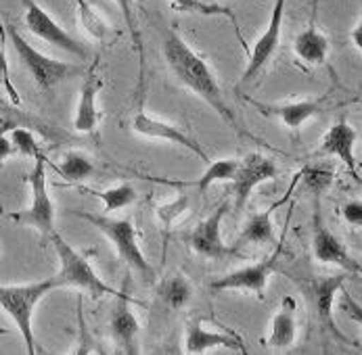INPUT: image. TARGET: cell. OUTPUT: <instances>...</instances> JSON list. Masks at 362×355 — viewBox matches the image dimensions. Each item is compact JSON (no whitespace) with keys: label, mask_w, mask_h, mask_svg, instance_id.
<instances>
[{"label":"cell","mask_w":362,"mask_h":355,"mask_svg":"<svg viewBox=\"0 0 362 355\" xmlns=\"http://www.w3.org/2000/svg\"><path fill=\"white\" fill-rule=\"evenodd\" d=\"M163 59L172 71V76L189 90L193 92L197 99L206 102L211 111L218 113V117L237 134L247 136V138H256L252 136L247 130L241 128L237 115L230 111L228 102L224 101V92L220 88V82L216 78V73L211 71L209 63L197 51L191 49V44L174 30H165L163 34Z\"/></svg>","instance_id":"obj_1"},{"label":"cell","mask_w":362,"mask_h":355,"mask_svg":"<svg viewBox=\"0 0 362 355\" xmlns=\"http://www.w3.org/2000/svg\"><path fill=\"white\" fill-rule=\"evenodd\" d=\"M76 217L86 219L88 224H93L105 239L115 247L117 257L122 259L124 265H128L130 270H134L143 282L153 284L156 282V270L151 265V261L147 259V255L143 253L141 245H139V230L134 226V222L130 217H109V215H99V213H88L82 209L71 211Z\"/></svg>","instance_id":"obj_2"},{"label":"cell","mask_w":362,"mask_h":355,"mask_svg":"<svg viewBox=\"0 0 362 355\" xmlns=\"http://www.w3.org/2000/svg\"><path fill=\"white\" fill-rule=\"evenodd\" d=\"M57 289H63L57 276L30 284H0V307L15 322L28 355H36L38 351L34 337V309Z\"/></svg>","instance_id":"obj_3"},{"label":"cell","mask_w":362,"mask_h":355,"mask_svg":"<svg viewBox=\"0 0 362 355\" xmlns=\"http://www.w3.org/2000/svg\"><path fill=\"white\" fill-rule=\"evenodd\" d=\"M6 38L11 40L13 49L17 52L21 65L25 67V71L30 73V78L34 80V84L42 90V92H51L57 86H61L63 82L78 78L84 73V69L80 65L61 61V59H52L49 54L40 52L34 44H30L15 25H4Z\"/></svg>","instance_id":"obj_4"},{"label":"cell","mask_w":362,"mask_h":355,"mask_svg":"<svg viewBox=\"0 0 362 355\" xmlns=\"http://www.w3.org/2000/svg\"><path fill=\"white\" fill-rule=\"evenodd\" d=\"M49 241L54 247V253H57V259H59V265H61L59 274H57V280L61 282V287H74L78 291L88 293L93 299H101L105 295H113L115 299L122 297L119 291L109 287L103 278L97 274V270L93 267L88 257L78 253L59 232H54Z\"/></svg>","instance_id":"obj_5"},{"label":"cell","mask_w":362,"mask_h":355,"mask_svg":"<svg viewBox=\"0 0 362 355\" xmlns=\"http://www.w3.org/2000/svg\"><path fill=\"white\" fill-rule=\"evenodd\" d=\"M28 184H30V195L32 201L25 209L21 211H13L8 213V217L19 224V226H30L34 230L40 232V236L45 241H49L54 230V201L51 199L49 193V182H47V157H38L34 159V167L28 176Z\"/></svg>","instance_id":"obj_6"},{"label":"cell","mask_w":362,"mask_h":355,"mask_svg":"<svg viewBox=\"0 0 362 355\" xmlns=\"http://www.w3.org/2000/svg\"><path fill=\"white\" fill-rule=\"evenodd\" d=\"M21 4H23V23L30 34L76 59L88 56L86 47L78 38H74L38 0H21Z\"/></svg>","instance_id":"obj_7"},{"label":"cell","mask_w":362,"mask_h":355,"mask_svg":"<svg viewBox=\"0 0 362 355\" xmlns=\"http://www.w3.org/2000/svg\"><path fill=\"white\" fill-rule=\"evenodd\" d=\"M279 255H281V245L276 247V251L268 255L266 259L237 267L220 278H214L209 282V289L214 293H224V291H239V293H252L259 299H264L266 287L270 276L276 272V263H279Z\"/></svg>","instance_id":"obj_8"},{"label":"cell","mask_w":362,"mask_h":355,"mask_svg":"<svg viewBox=\"0 0 362 355\" xmlns=\"http://www.w3.org/2000/svg\"><path fill=\"white\" fill-rule=\"evenodd\" d=\"M279 176V165L274 159L262 155V152H250L243 159H239L237 172L230 180V195H233V207L235 211H243L250 201L252 193L259 184L272 180Z\"/></svg>","instance_id":"obj_9"},{"label":"cell","mask_w":362,"mask_h":355,"mask_svg":"<svg viewBox=\"0 0 362 355\" xmlns=\"http://www.w3.org/2000/svg\"><path fill=\"white\" fill-rule=\"evenodd\" d=\"M130 130L141 136V138H149V140H163V143H172L176 147H182L193 155H197L202 161H211L207 151L199 145L197 138H193L189 132H185L182 128H178L172 121H165L161 117L151 115L149 111H145L143 107L132 115L130 119Z\"/></svg>","instance_id":"obj_10"},{"label":"cell","mask_w":362,"mask_h":355,"mask_svg":"<svg viewBox=\"0 0 362 355\" xmlns=\"http://www.w3.org/2000/svg\"><path fill=\"white\" fill-rule=\"evenodd\" d=\"M312 255L322 265H335L352 276L361 274V261H356L346 245L322 224L320 217V205L318 199H314V224H312Z\"/></svg>","instance_id":"obj_11"},{"label":"cell","mask_w":362,"mask_h":355,"mask_svg":"<svg viewBox=\"0 0 362 355\" xmlns=\"http://www.w3.org/2000/svg\"><path fill=\"white\" fill-rule=\"evenodd\" d=\"M243 99H245V102H250L259 115L270 117V119H279L285 128H289L293 132H300L306 121L322 115L329 109V95L293 102H262L252 99V97H243Z\"/></svg>","instance_id":"obj_12"},{"label":"cell","mask_w":362,"mask_h":355,"mask_svg":"<svg viewBox=\"0 0 362 355\" xmlns=\"http://www.w3.org/2000/svg\"><path fill=\"white\" fill-rule=\"evenodd\" d=\"M230 209V203L224 201L220 203L206 219H202L193 230L191 234H187V245L199 255V257H206V259H224L228 255L235 253V249L230 245L224 243L222 239V222L226 217Z\"/></svg>","instance_id":"obj_13"},{"label":"cell","mask_w":362,"mask_h":355,"mask_svg":"<svg viewBox=\"0 0 362 355\" xmlns=\"http://www.w3.org/2000/svg\"><path fill=\"white\" fill-rule=\"evenodd\" d=\"M285 4L287 0H274L270 19L264 28V32L259 34L250 51V59H247V67L243 71L241 82H254L262 73V69L270 63V59L274 56V52L279 51L281 44V36H283V21H285Z\"/></svg>","instance_id":"obj_14"},{"label":"cell","mask_w":362,"mask_h":355,"mask_svg":"<svg viewBox=\"0 0 362 355\" xmlns=\"http://www.w3.org/2000/svg\"><path fill=\"white\" fill-rule=\"evenodd\" d=\"M356 140H358V132L356 128L346 119L339 117L322 136L316 155L318 157H335L337 161H341L348 172L352 174V178L361 184V163L356 159Z\"/></svg>","instance_id":"obj_15"},{"label":"cell","mask_w":362,"mask_h":355,"mask_svg":"<svg viewBox=\"0 0 362 355\" xmlns=\"http://www.w3.org/2000/svg\"><path fill=\"white\" fill-rule=\"evenodd\" d=\"M182 345H185V354L187 355H204L209 349H218V347L245 354L243 339H239L235 332H220V330L209 328L206 318L199 313H193L187 320Z\"/></svg>","instance_id":"obj_16"},{"label":"cell","mask_w":362,"mask_h":355,"mask_svg":"<svg viewBox=\"0 0 362 355\" xmlns=\"http://www.w3.org/2000/svg\"><path fill=\"white\" fill-rule=\"evenodd\" d=\"M99 63L95 61L90 69L84 73L82 84H80V95L76 104V115H74V130L80 134H97L99 121H101V111H99V92L103 88V80L97 71Z\"/></svg>","instance_id":"obj_17"},{"label":"cell","mask_w":362,"mask_h":355,"mask_svg":"<svg viewBox=\"0 0 362 355\" xmlns=\"http://www.w3.org/2000/svg\"><path fill=\"white\" fill-rule=\"evenodd\" d=\"M352 274L341 272V274H331V276H318L312 280V299H314V309L318 313L320 326L331 332L339 341H348L346 335L337 328L335 315H333V303L339 295V291L346 287Z\"/></svg>","instance_id":"obj_18"},{"label":"cell","mask_w":362,"mask_h":355,"mask_svg":"<svg viewBox=\"0 0 362 355\" xmlns=\"http://www.w3.org/2000/svg\"><path fill=\"white\" fill-rule=\"evenodd\" d=\"M128 303H134V299L128 295L117 297L109 315V328L124 355H141V345H139L141 322Z\"/></svg>","instance_id":"obj_19"},{"label":"cell","mask_w":362,"mask_h":355,"mask_svg":"<svg viewBox=\"0 0 362 355\" xmlns=\"http://www.w3.org/2000/svg\"><path fill=\"white\" fill-rule=\"evenodd\" d=\"M296 337H298V303L293 297H285L270 322L266 343L272 349H287L296 343Z\"/></svg>","instance_id":"obj_20"},{"label":"cell","mask_w":362,"mask_h":355,"mask_svg":"<svg viewBox=\"0 0 362 355\" xmlns=\"http://www.w3.org/2000/svg\"><path fill=\"white\" fill-rule=\"evenodd\" d=\"M285 201H287V197L281 199V201H276V203H272L270 207H266L264 211L254 213V215L245 222L241 234L237 236V241H235L230 247L237 251L239 247H245V245H270V243H274V224H272V215H274V211L285 203Z\"/></svg>","instance_id":"obj_21"},{"label":"cell","mask_w":362,"mask_h":355,"mask_svg":"<svg viewBox=\"0 0 362 355\" xmlns=\"http://www.w3.org/2000/svg\"><path fill=\"white\" fill-rule=\"evenodd\" d=\"M293 52L306 65H325L329 56V38L316 28V23H310L296 36Z\"/></svg>","instance_id":"obj_22"},{"label":"cell","mask_w":362,"mask_h":355,"mask_svg":"<svg viewBox=\"0 0 362 355\" xmlns=\"http://www.w3.org/2000/svg\"><path fill=\"white\" fill-rule=\"evenodd\" d=\"M157 293L170 309H185L193 299V284L182 272H172L159 282Z\"/></svg>","instance_id":"obj_23"},{"label":"cell","mask_w":362,"mask_h":355,"mask_svg":"<svg viewBox=\"0 0 362 355\" xmlns=\"http://www.w3.org/2000/svg\"><path fill=\"white\" fill-rule=\"evenodd\" d=\"M170 4H172V11H176V13H193V15H204V17H226L233 23L237 38L243 42L241 30H239V21H237L235 13L228 6L216 4V2H204V0H170Z\"/></svg>","instance_id":"obj_24"},{"label":"cell","mask_w":362,"mask_h":355,"mask_svg":"<svg viewBox=\"0 0 362 355\" xmlns=\"http://www.w3.org/2000/svg\"><path fill=\"white\" fill-rule=\"evenodd\" d=\"M237 165H239V159H216V161H209L207 169L197 180H191V182H185V184L197 188L199 193H207L214 184L230 182L235 172H237Z\"/></svg>","instance_id":"obj_25"},{"label":"cell","mask_w":362,"mask_h":355,"mask_svg":"<svg viewBox=\"0 0 362 355\" xmlns=\"http://www.w3.org/2000/svg\"><path fill=\"white\" fill-rule=\"evenodd\" d=\"M57 172H59V176L63 180L78 184V182L88 180L95 174V163L86 152L67 151L61 157V161L57 165Z\"/></svg>","instance_id":"obj_26"},{"label":"cell","mask_w":362,"mask_h":355,"mask_svg":"<svg viewBox=\"0 0 362 355\" xmlns=\"http://www.w3.org/2000/svg\"><path fill=\"white\" fill-rule=\"evenodd\" d=\"M88 195L97 197L101 203H103L105 215L113 213V211H119V209H126L136 201V191L132 184L128 182H122V184H115L111 188H103V191H95V188H86Z\"/></svg>","instance_id":"obj_27"},{"label":"cell","mask_w":362,"mask_h":355,"mask_svg":"<svg viewBox=\"0 0 362 355\" xmlns=\"http://www.w3.org/2000/svg\"><path fill=\"white\" fill-rule=\"evenodd\" d=\"M76 8H78L80 25L86 32V36H90L93 40H105L109 36L111 28H109L107 19L88 0H76Z\"/></svg>","instance_id":"obj_28"},{"label":"cell","mask_w":362,"mask_h":355,"mask_svg":"<svg viewBox=\"0 0 362 355\" xmlns=\"http://www.w3.org/2000/svg\"><path fill=\"white\" fill-rule=\"evenodd\" d=\"M189 209H191V199H189V195H185V193H180V195H176L174 199H170V201H165V203H157L156 207H153L157 222L161 224V230H163L165 236L172 232V226H174Z\"/></svg>","instance_id":"obj_29"},{"label":"cell","mask_w":362,"mask_h":355,"mask_svg":"<svg viewBox=\"0 0 362 355\" xmlns=\"http://www.w3.org/2000/svg\"><path fill=\"white\" fill-rule=\"evenodd\" d=\"M298 178L302 180L304 188L314 195V199H320V195H325L333 182V169L325 165H308L298 174Z\"/></svg>","instance_id":"obj_30"},{"label":"cell","mask_w":362,"mask_h":355,"mask_svg":"<svg viewBox=\"0 0 362 355\" xmlns=\"http://www.w3.org/2000/svg\"><path fill=\"white\" fill-rule=\"evenodd\" d=\"M117 6H119V13L124 17V23H126V30L130 34V40H132V47L141 59V69L145 67V47H143V36H141V30L136 25V17H134V4L132 0H113Z\"/></svg>","instance_id":"obj_31"},{"label":"cell","mask_w":362,"mask_h":355,"mask_svg":"<svg viewBox=\"0 0 362 355\" xmlns=\"http://www.w3.org/2000/svg\"><path fill=\"white\" fill-rule=\"evenodd\" d=\"M8 140H11L15 152L23 155V157H28V159H38V157L45 155L42 149H40V145H38V138H36L34 132L28 130V128L17 126V128L8 134Z\"/></svg>","instance_id":"obj_32"},{"label":"cell","mask_w":362,"mask_h":355,"mask_svg":"<svg viewBox=\"0 0 362 355\" xmlns=\"http://www.w3.org/2000/svg\"><path fill=\"white\" fill-rule=\"evenodd\" d=\"M78 324H80V337H78V347L69 355H99L95 339L90 337V330L86 328L84 322V311H82V295L78 297Z\"/></svg>","instance_id":"obj_33"},{"label":"cell","mask_w":362,"mask_h":355,"mask_svg":"<svg viewBox=\"0 0 362 355\" xmlns=\"http://www.w3.org/2000/svg\"><path fill=\"white\" fill-rule=\"evenodd\" d=\"M4 44H6V42L0 40V86L6 88V95H8V99H11L13 104H21L19 92H17V88L13 86L11 76H8V61H6V49H4Z\"/></svg>","instance_id":"obj_34"},{"label":"cell","mask_w":362,"mask_h":355,"mask_svg":"<svg viewBox=\"0 0 362 355\" xmlns=\"http://www.w3.org/2000/svg\"><path fill=\"white\" fill-rule=\"evenodd\" d=\"M341 215L346 219L348 226L352 228H361L362 226V201L361 199H352L341 207Z\"/></svg>","instance_id":"obj_35"},{"label":"cell","mask_w":362,"mask_h":355,"mask_svg":"<svg viewBox=\"0 0 362 355\" xmlns=\"http://www.w3.org/2000/svg\"><path fill=\"white\" fill-rule=\"evenodd\" d=\"M341 295H344V299H341V311H346L350 318H352V322L354 324H362V313H361V305L356 303L348 293H346V287L341 289Z\"/></svg>","instance_id":"obj_36"},{"label":"cell","mask_w":362,"mask_h":355,"mask_svg":"<svg viewBox=\"0 0 362 355\" xmlns=\"http://www.w3.org/2000/svg\"><path fill=\"white\" fill-rule=\"evenodd\" d=\"M350 42H352V47L356 49V51H362V21L358 19L354 25H352V30H350Z\"/></svg>","instance_id":"obj_37"},{"label":"cell","mask_w":362,"mask_h":355,"mask_svg":"<svg viewBox=\"0 0 362 355\" xmlns=\"http://www.w3.org/2000/svg\"><path fill=\"white\" fill-rule=\"evenodd\" d=\"M13 152H15V149H13V145H11V140H8V136H0V167L4 165V161H6Z\"/></svg>","instance_id":"obj_38"},{"label":"cell","mask_w":362,"mask_h":355,"mask_svg":"<svg viewBox=\"0 0 362 355\" xmlns=\"http://www.w3.org/2000/svg\"><path fill=\"white\" fill-rule=\"evenodd\" d=\"M15 128H17V121L11 119L8 115H2L0 113V136H8Z\"/></svg>","instance_id":"obj_39"},{"label":"cell","mask_w":362,"mask_h":355,"mask_svg":"<svg viewBox=\"0 0 362 355\" xmlns=\"http://www.w3.org/2000/svg\"><path fill=\"white\" fill-rule=\"evenodd\" d=\"M157 355H187L185 351H180L178 347H172V345H165V347H161Z\"/></svg>","instance_id":"obj_40"},{"label":"cell","mask_w":362,"mask_h":355,"mask_svg":"<svg viewBox=\"0 0 362 355\" xmlns=\"http://www.w3.org/2000/svg\"><path fill=\"white\" fill-rule=\"evenodd\" d=\"M0 40L6 42V32H4V21H2V17H0Z\"/></svg>","instance_id":"obj_41"},{"label":"cell","mask_w":362,"mask_h":355,"mask_svg":"<svg viewBox=\"0 0 362 355\" xmlns=\"http://www.w3.org/2000/svg\"><path fill=\"white\" fill-rule=\"evenodd\" d=\"M11 330L8 328H0V337H4V335H8Z\"/></svg>","instance_id":"obj_42"}]
</instances>
